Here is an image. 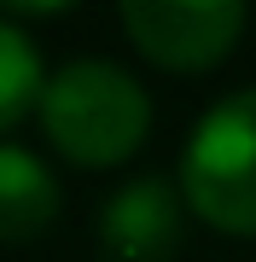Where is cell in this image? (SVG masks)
I'll return each instance as SVG.
<instances>
[{
  "instance_id": "obj_2",
  "label": "cell",
  "mask_w": 256,
  "mask_h": 262,
  "mask_svg": "<svg viewBox=\"0 0 256 262\" xmlns=\"http://www.w3.org/2000/svg\"><path fill=\"white\" fill-rule=\"evenodd\" d=\"M180 198L216 233L256 239V88L227 94L198 117L180 151Z\"/></svg>"
},
{
  "instance_id": "obj_3",
  "label": "cell",
  "mask_w": 256,
  "mask_h": 262,
  "mask_svg": "<svg viewBox=\"0 0 256 262\" xmlns=\"http://www.w3.org/2000/svg\"><path fill=\"white\" fill-rule=\"evenodd\" d=\"M123 29L163 70H210L245 35L239 0H128Z\"/></svg>"
},
{
  "instance_id": "obj_4",
  "label": "cell",
  "mask_w": 256,
  "mask_h": 262,
  "mask_svg": "<svg viewBox=\"0 0 256 262\" xmlns=\"http://www.w3.org/2000/svg\"><path fill=\"white\" fill-rule=\"evenodd\" d=\"M105 262H169L180 245V198L169 181H128L99 215Z\"/></svg>"
},
{
  "instance_id": "obj_6",
  "label": "cell",
  "mask_w": 256,
  "mask_h": 262,
  "mask_svg": "<svg viewBox=\"0 0 256 262\" xmlns=\"http://www.w3.org/2000/svg\"><path fill=\"white\" fill-rule=\"evenodd\" d=\"M47 82H41V53L12 18H0V128H12L29 117V105H41Z\"/></svg>"
},
{
  "instance_id": "obj_5",
  "label": "cell",
  "mask_w": 256,
  "mask_h": 262,
  "mask_svg": "<svg viewBox=\"0 0 256 262\" xmlns=\"http://www.w3.org/2000/svg\"><path fill=\"white\" fill-rule=\"evenodd\" d=\"M58 215L53 169L24 146H0V239H35Z\"/></svg>"
},
{
  "instance_id": "obj_1",
  "label": "cell",
  "mask_w": 256,
  "mask_h": 262,
  "mask_svg": "<svg viewBox=\"0 0 256 262\" xmlns=\"http://www.w3.org/2000/svg\"><path fill=\"white\" fill-rule=\"evenodd\" d=\"M41 128L47 140L82 169H111L140 151L152 128V99L128 70L105 58H76L41 94Z\"/></svg>"
}]
</instances>
